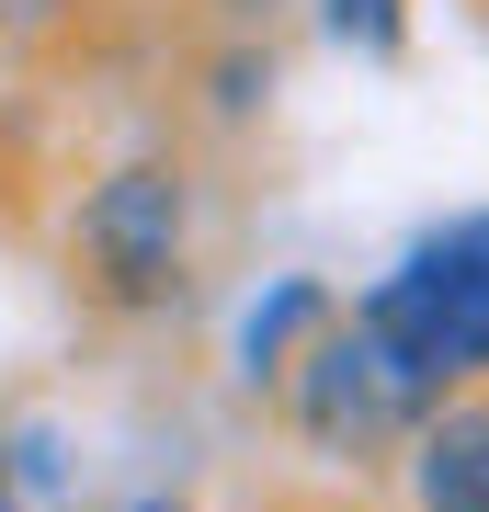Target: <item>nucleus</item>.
Instances as JSON below:
<instances>
[{"mask_svg":"<svg viewBox=\"0 0 489 512\" xmlns=\"http://www.w3.org/2000/svg\"><path fill=\"white\" fill-rule=\"evenodd\" d=\"M330 35L364 46V57H387L399 46V0H330Z\"/></svg>","mask_w":489,"mask_h":512,"instance_id":"obj_6","label":"nucleus"},{"mask_svg":"<svg viewBox=\"0 0 489 512\" xmlns=\"http://www.w3.org/2000/svg\"><path fill=\"white\" fill-rule=\"evenodd\" d=\"M137 512H171V501H137Z\"/></svg>","mask_w":489,"mask_h":512,"instance_id":"obj_9","label":"nucleus"},{"mask_svg":"<svg viewBox=\"0 0 489 512\" xmlns=\"http://www.w3.org/2000/svg\"><path fill=\"white\" fill-rule=\"evenodd\" d=\"M0 512H12V478H0Z\"/></svg>","mask_w":489,"mask_h":512,"instance_id":"obj_8","label":"nucleus"},{"mask_svg":"<svg viewBox=\"0 0 489 512\" xmlns=\"http://www.w3.org/2000/svg\"><path fill=\"white\" fill-rule=\"evenodd\" d=\"M182 228H194L182 171L126 160V171H103V183L80 194L69 251H80V274H91V296H103V308H160V296L182 285Z\"/></svg>","mask_w":489,"mask_h":512,"instance_id":"obj_2","label":"nucleus"},{"mask_svg":"<svg viewBox=\"0 0 489 512\" xmlns=\"http://www.w3.org/2000/svg\"><path fill=\"white\" fill-rule=\"evenodd\" d=\"M57 12H69V0H0V35H46Z\"/></svg>","mask_w":489,"mask_h":512,"instance_id":"obj_7","label":"nucleus"},{"mask_svg":"<svg viewBox=\"0 0 489 512\" xmlns=\"http://www.w3.org/2000/svg\"><path fill=\"white\" fill-rule=\"evenodd\" d=\"M319 319H330V296H319V285H285L273 308H251V330H239L251 376H262V365H285V342H296V330H319Z\"/></svg>","mask_w":489,"mask_h":512,"instance_id":"obj_5","label":"nucleus"},{"mask_svg":"<svg viewBox=\"0 0 489 512\" xmlns=\"http://www.w3.org/2000/svg\"><path fill=\"white\" fill-rule=\"evenodd\" d=\"M364 330H376V342L410 365L421 399H444V387L489 376V217L433 228L399 274L364 296Z\"/></svg>","mask_w":489,"mask_h":512,"instance_id":"obj_1","label":"nucleus"},{"mask_svg":"<svg viewBox=\"0 0 489 512\" xmlns=\"http://www.w3.org/2000/svg\"><path fill=\"white\" fill-rule=\"evenodd\" d=\"M421 456H410V478H421V512H489V399H433L421 410Z\"/></svg>","mask_w":489,"mask_h":512,"instance_id":"obj_4","label":"nucleus"},{"mask_svg":"<svg viewBox=\"0 0 489 512\" xmlns=\"http://www.w3.org/2000/svg\"><path fill=\"white\" fill-rule=\"evenodd\" d=\"M421 387H410V365L376 342V330H319L308 353H296V421H308L319 444H342V456H364V444H399V433H421Z\"/></svg>","mask_w":489,"mask_h":512,"instance_id":"obj_3","label":"nucleus"}]
</instances>
